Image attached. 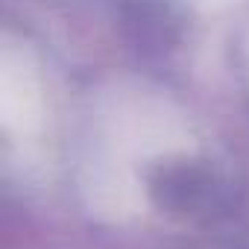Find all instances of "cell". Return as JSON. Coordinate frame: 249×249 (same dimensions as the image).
I'll return each mask as SVG.
<instances>
[{"label": "cell", "instance_id": "1", "mask_svg": "<svg viewBox=\"0 0 249 249\" xmlns=\"http://www.w3.org/2000/svg\"><path fill=\"white\" fill-rule=\"evenodd\" d=\"M150 191L161 205L185 211V214H196L199 208H205L208 202L217 199L214 179L194 164L161 167L159 176L150 182Z\"/></svg>", "mask_w": 249, "mask_h": 249}]
</instances>
